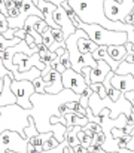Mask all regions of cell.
<instances>
[{"label":"cell","mask_w":134,"mask_h":153,"mask_svg":"<svg viewBox=\"0 0 134 153\" xmlns=\"http://www.w3.org/2000/svg\"><path fill=\"white\" fill-rule=\"evenodd\" d=\"M75 28L82 30L89 40H92L97 46H124L128 42V36L121 31H110L103 28L98 24H84L78 22Z\"/></svg>","instance_id":"cell-1"},{"label":"cell","mask_w":134,"mask_h":153,"mask_svg":"<svg viewBox=\"0 0 134 153\" xmlns=\"http://www.w3.org/2000/svg\"><path fill=\"white\" fill-rule=\"evenodd\" d=\"M88 107L91 108V113L94 116H97L100 113V110L107 108L109 110V119H116L119 114H125L127 117L131 114V102L125 100L124 94L119 97L118 101L113 102L109 97H104L101 100L97 94L91 92L88 97Z\"/></svg>","instance_id":"cell-2"},{"label":"cell","mask_w":134,"mask_h":153,"mask_svg":"<svg viewBox=\"0 0 134 153\" xmlns=\"http://www.w3.org/2000/svg\"><path fill=\"white\" fill-rule=\"evenodd\" d=\"M10 91L16 98V105L22 110H31L33 104L30 101L31 95L34 94L33 83L28 80H10Z\"/></svg>","instance_id":"cell-3"},{"label":"cell","mask_w":134,"mask_h":153,"mask_svg":"<svg viewBox=\"0 0 134 153\" xmlns=\"http://www.w3.org/2000/svg\"><path fill=\"white\" fill-rule=\"evenodd\" d=\"M133 6V0H122L119 3L115 1V0H104V3H103L104 15L112 22H122L124 18L131 12Z\"/></svg>","instance_id":"cell-4"},{"label":"cell","mask_w":134,"mask_h":153,"mask_svg":"<svg viewBox=\"0 0 134 153\" xmlns=\"http://www.w3.org/2000/svg\"><path fill=\"white\" fill-rule=\"evenodd\" d=\"M27 144H28V140L22 138L15 131L4 129L0 134V153H6V152L27 153Z\"/></svg>","instance_id":"cell-5"},{"label":"cell","mask_w":134,"mask_h":153,"mask_svg":"<svg viewBox=\"0 0 134 153\" xmlns=\"http://www.w3.org/2000/svg\"><path fill=\"white\" fill-rule=\"evenodd\" d=\"M61 82H63V88L64 89H70L76 95H81L88 88L87 83H85L84 76L81 73L73 71L72 68H69L64 73H61Z\"/></svg>","instance_id":"cell-6"},{"label":"cell","mask_w":134,"mask_h":153,"mask_svg":"<svg viewBox=\"0 0 134 153\" xmlns=\"http://www.w3.org/2000/svg\"><path fill=\"white\" fill-rule=\"evenodd\" d=\"M52 19H54L55 25H57V27H60V30L63 31L64 39H67L69 36H72V34L76 31V28H75L73 22L70 21L69 15L66 13V10H64L61 6H58V7L55 9V12L52 13Z\"/></svg>","instance_id":"cell-7"},{"label":"cell","mask_w":134,"mask_h":153,"mask_svg":"<svg viewBox=\"0 0 134 153\" xmlns=\"http://www.w3.org/2000/svg\"><path fill=\"white\" fill-rule=\"evenodd\" d=\"M110 85L121 94L134 91V79L131 74H115L110 79Z\"/></svg>","instance_id":"cell-8"},{"label":"cell","mask_w":134,"mask_h":153,"mask_svg":"<svg viewBox=\"0 0 134 153\" xmlns=\"http://www.w3.org/2000/svg\"><path fill=\"white\" fill-rule=\"evenodd\" d=\"M13 79V76H6L3 79V88L0 91V108L6 107V105H13L16 104V98L10 91V80Z\"/></svg>","instance_id":"cell-9"},{"label":"cell","mask_w":134,"mask_h":153,"mask_svg":"<svg viewBox=\"0 0 134 153\" xmlns=\"http://www.w3.org/2000/svg\"><path fill=\"white\" fill-rule=\"evenodd\" d=\"M110 71H112L110 67H109L104 61H97V67L92 68L91 73H89V82H91V85H92V83H103L104 77H106Z\"/></svg>","instance_id":"cell-10"},{"label":"cell","mask_w":134,"mask_h":153,"mask_svg":"<svg viewBox=\"0 0 134 153\" xmlns=\"http://www.w3.org/2000/svg\"><path fill=\"white\" fill-rule=\"evenodd\" d=\"M63 117L66 120V128L67 126H81V128H84L88 123V119L87 117H81L75 111H72V110H69V113H66Z\"/></svg>","instance_id":"cell-11"},{"label":"cell","mask_w":134,"mask_h":153,"mask_svg":"<svg viewBox=\"0 0 134 153\" xmlns=\"http://www.w3.org/2000/svg\"><path fill=\"white\" fill-rule=\"evenodd\" d=\"M106 51L109 53V56L118 64H121V61H124V58L127 55L125 46H106Z\"/></svg>","instance_id":"cell-12"},{"label":"cell","mask_w":134,"mask_h":153,"mask_svg":"<svg viewBox=\"0 0 134 153\" xmlns=\"http://www.w3.org/2000/svg\"><path fill=\"white\" fill-rule=\"evenodd\" d=\"M97 48L98 46L92 40H89L88 37H81L78 40V51L81 52V53H92Z\"/></svg>","instance_id":"cell-13"},{"label":"cell","mask_w":134,"mask_h":153,"mask_svg":"<svg viewBox=\"0 0 134 153\" xmlns=\"http://www.w3.org/2000/svg\"><path fill=\"white\" fill-rule=\"evenodd\" d=\"M64 141L69 144V147H75L79 146V140L76 137V128L75 126H67L66 128V135H64Z\"/></svg>","instance_id":"cell-14"},{"label":"cell","mask_w":134,"mask_h":153,"mask_svg":"<svg viewBox=\"0 0 134 153\" xmlns=\"http://www.w3.org/2000/svg\"><path fill=\"white\" fill-rule=\"evenodd\" d=\"M28 125L22 129V138H25V140H30V138H33V137H36L39 132H37V129H36V125H34V120H33V117L31 116H28Z\"/></svg>","instance_id":"cell-15"},{"label":"cell","mask_w":134,"mask_h":153,"mask_svg":"<svg viewBox=\"0 0 134 153\" xmlns=\"http://www.w3.org/2000/svg\"><path fill=\"white\" fill-rule=\"evenodd\" d=\"M67 107H69V110H72V111H75L78 116H81V117H87V111H85V108L79 104V101H70L67 102Z\"/></svg>","instance_id":"cell-16"},{"label":"cell","mask_w":134,"mask_h":153,"mask_svg":"<svg viewBox=\"0 0 134 153\" xmlns=\"http://www.w3.org/2000/svg\"><path fill=\"white\" fill-rule=\"evenodd\" d=\"M51 36L54 39L55 43H60V45H66V39L63 36V31L60 28H51Z\"/></svg>","instance_id":"cell-17"},{"label":"cell","mask_w":134,"mask_h":153,"mask_svg":"<svg viewBox=\"0 0 134 153\" xmlns=\"http://www.w3.org/2000/svg\"><path fill=\"white\" fill-rule=\"evenodd\" d=\"M33 88H34V94H40V95H43L45 94V82L42 77H37V79H34L33 82Z\"/></svg>","instance_id":"cell-18"},{"label":"cell","mask_w":134,"mask_h":153,"mask_svg":"<svg viewBox=\"0 0 134 153\" xmlns=\"http://www.w3.org/2000/svg\"><path fill=\"white\" fill-rule=\"evenodd\" d=\"M82 131H89L92 135H95L97 132H101V126L98 125V123H94V122H88L84 128H82Z\"/></svg>","instance_id":"cell-19"},{"label":"cell","mask_w":134,"mask_h":153,"mask_svg":"<svg viewBox=\"0 0 134 153\" xmlns=\"http://www.w3.org/2000/svg\"><path fill=\"white\" fill-rule=\"evenodd\" d=\"M34 30H36V31H37L40 36H42L46 30H49V27H48V24L45 22L43 19H40V18H39V19L36 21V24H34Z\"/></svg>","instance_id":"cell-20"},{"label":"cell","mask_w":134,"mask_h":153,"mask_svg":"<svg viewBox=\"0 0 134 153\" xmlns=\"http://www.w3.org/2000/svg\"><path fill=\"white\" fill-rule=\"evenodd\" d=\"M52 43H54V39L51 36V28H49V30H46L43 34H42V45H45L46 48H49Z\"/></svg>","instance_id":"cell-21"},{"label":"cell","mask_w":134,"mask_h":153,"mask_svg":"<svg viewBox=\"0 0 134 153\" xmlns=\"http://www.w3.org/2000/svg\"><path fill=\"white\" fill-rule=\"evenodd\" d=\"M60 64L66 68V70H69V68H72V65H70V59H69V52L66 51L61 56H60Z\"/></svg>","instance_id":"cell-22"},{"label":"cell","mask_w":134,"mask_h":153,"mask_svg":"<svg viewBox=\"0 0 134 153\" xmlns=\"http://www.w3.org/2000/svg\"><path fill=\"white\" fill-rule=\"evenodd\" d=\"M60 143L54 138V137H51L48 141H45L43 144H42V147H43V150H51V149H54V147H57Z\"/></svg>","instance_id":"cell-23"},{"label":"cell","mask_w":134,"mask_h":153,"mask_svg":"<svg viewBox=\"0 0 134 153\" xmlns=\"http://www.w3.org/2000/svg\"><path fill=\"white\" fill-rule=\"evenodd\" d=\"M66 146H69V144H67L66 141H63V143H60L57 147H54V149H51V150H43L42 153H63Z\"/></svg>","instance_id":"cell-24"},{"label":"cell","mask_w":134,"mask_h":153,"mask_svg":"<svg viewBox=\"0 0 134 153\" xmlns=\"http://www.w3.org/2000/svg\"><path fill=\"white\" fill-rule=\"evenodd\" d=\"M6 30H9V25H7V19L4 15L0 13V34H3Z\"/></svg>","instance_id":"cell-25"},{"label":"cell","mask_w":134,"mask_h":153,"mask_svg":"<svg viewBox=\"0 0 134 153\" xmlns=\"http://www.w3.org/2000/svg\"><path fill=\"white\" fill-rule=\"evenodd\" d=\"M92 144V137H88V135H84L82 138H81V146L84 147V149H87L88 150V147Z\"/></svg>","instance_id":"cell-26"},{"label":"cell","mask_w":134,"mask_h":153,"mask_svg":"<svg viewBox=\"0 0 134 153\" xmlns=\"http://www.w3.org/2000/svg\"><path fill=\"white\" fill-rule=\"evenodd\" d=\"M12 73L9 71V70H6V67L3 65V59H1V56H0V77L3 79V77H6V76H10Z\"/></svg>","instance_id":"cell-27"},{"label":"cell","mask_w":134,"mask_h":153,"mask_svg":"<svg viewBox=\"0 0 134 153\" xmlns=\"http://www.w3.org/2000/svg\"><path fill=\"white\" fill-rule=\"evenodd\" d=\"M25 36H27V33L24 31V28H19V30H15V34H13V37H15V39H19V40H24V39H25Z\"/></svg>","instance_id":"cell-28"},{"label":"cell","mask_w":134,"mask_h":153,"mask_svg":"<svg viewBox=\"0 0 134 153\" xmlns=\"http://www.w3.org/2000/svg\"><path fill=\"white\" fill-rule=\"evenodd\" d=\"M13 34H15V30H13V28H9V30H6L1 36H3L6 40H12V39H15V37H13Z\"/></svg>","instance_id":"cell-29"},{"label":"cell","mask_w":134,"mask_h":153,"mask_svg":"<svg viewBox=\"0 0 134 153\" xmlns=\"http://www.w3.org/2000/svg\"><path fill=\"white\" fill-rule=\"evenodd\" d=\"M3 4H4V9H6L7 12L15 7V1H13V0H3Z\"/></svg>","instance_id":"cell-30"},{"label":"cell","mask_w":134,"mask_h":153,"mask_svg":"<svg viewBox=\"0 0 134 153\" xmlns=\"http://www.w3.org/2000/svg\"><path fill=\"white\" fill-rule=\"evenodd\" d=\"M124 97H125V100H127L128 102H134V91L125 92V94H124Z\"/></svg>","instance_id":"cell-31"},{"label":"cell","mask_w":134,"mask_h":153,"mask_svg":"<svg viewBox=\"0 0 134 153\" xmlns=\"http://www.w3.org/2000/svg\"><path fill=\"white\" fill-rule=\"evenodd\" d=\"M72 149H73V152L75 153H88V150L84 149L81 144H79V146H75V147H72Z\"/></svg>","instance_id":"cell-32"},{"label":"cell","mask_w":134,"mask_h":153,"mask_svg":"<svg viewBox=\"0 0 134 153\" xmlns=\"http://www.w3.org/2000/svg\"><path fill=\"white\" fill-rule=\"evenodd\" d=\"M125 149H128V150H131V152H134V135H131V140H130V141L127 143Z\"/></svg>","instance_id":"cell-33"},{"label":"cell","mask_w":134,"mask_h":153,"mask_svg":"<svg viewBox=\"0 0 134 153\" xmlns=\"http://www.w3.org/2000/svg\"><path fill=\"white\" fill-rule=\"evenodd\" d=\"M45 1H48V3H52V4H55V6H60L63 1H66V0H45Z\"/></svg>","instance_id":"cell-34"},{"label":"cell","mask_w":134,"mask_h":153,"mask_svg":"<svg viewBox=\"0 0 134 153\" xmlns=\"http://www.w3.org/2000/svg\"><path fill=\"white\" fill-rule=\"evenodd\" d=\"M131 113H134V102H131Z\"/></svg>","instance_id":"cell-35"},{"label":"cell","mask_w":134,"mask_h":153,"mask_svg":"<svg viewBox=\"0 0 134 153\" xmlns=\"http://www.w3.org/2000/svg\"><path fill=\"white\" fill-rule=\"evenodd\" d=\"M130 13H131V16L134 18V6H133V9H131V12H130Z\"/></svg>","instance_id":"cell-36"},{"label":"cell","mask_w":134,"mask_h":153,"mask_svg":"<svg viewBox=\"0 0 134 153\" xmlns=\"http://www.w3.org/2000/svg\"><path fill=\"white\" fill-rule=\"evenodd\" d=\"M33 3H34V4H36V3H37V0H33Z\"/></svg>","instance_id":"cell-37"},{"label":"cell","mask_w":134,"mask_h":153,"mask_svg":"<svg viewBox=\"0 0 134 153\" xmlns=\"http://www.w3.org/2000/svg\"><path fill=\"white\" fill-rule=\"evenodd\" d=\"M13 1H15V0H13Z\"/></svg>","instance_id":"cell-38"},{"label":"cell","mask_w":134,"mask_h":153,"mask_svg":"<svg viewBox=\"0 0 134 153\" xmlns=\"http://www.w3.org/2000/svg\"><path fill=\"white\" fill-rule=\"evenodd\" d=\"M133 1H134V0H133Z\"/></svg>","instance_id":"cell-39"}]
</instances>
